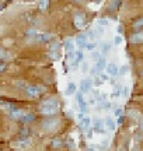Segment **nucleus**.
<instances>
[{
	"label": "nucleus",
	"mask_w": 143,
	"mask_h": 151,
	"mask_svg": "<svg viewBox=\"0 0 143 151\" xmlns=\"http://www.w3.org/2000/svg\"><path fill=\"white\" fill-rule=\"evenodd\" d=\"M122 113H124V111H122V108H115V115L119 118V116H122Z\"/></svg>",
	"instance_id": "58836bf2"
},
{
	"label": "nucleus",
	"mask_w": 143,
	"mask_h": 151,
	"mask_svg": "<svg viewBox=\"0 0 143 151\" xmlns=\"http://www.w3.org/2000/svg\"><path fill=\"white\" fill-rule=\"evenodd\" d=\"M98 78H100L101 81H103V83H104V81L108 80V74H104V73H100V74H98Z\"/></svg>",
	"instance_id": "c9c22d12"
},
{
	"label": "nucleus",
	"mask_w": 143,
	"mask_h": 151,
	"mask_svg": "<svg viewBox=\"0 0 143 151\" xmlns=\"http://www.w3.org/2000/svg\"><path fill=\"white\" fill-rule=\"evenodd\" d=\"M90 124H91V119L84 115V116L80 119V126H82V129L83 130H87L88 127H90Z\"/></svg>",
	"instance_id": "9d476101"
},
{
	"label": "nucleus",
	"mask_w": 143,
	"mask_h": 151,
	"mask_svg": "<svg viewBox=\"0 0 143 151\" xmlns=\"http://www.w3.org/2000/svg\"><path fill=\"white\" fill-rule=\"evenodd\" d=\"M105 65H107V60H105V58H103V56H101V58H100V59L95 62L94 67L98 70V73H101V71H103V69L105 67Z\"/></svg>",
	"instance_id": "1a4fd4ad"
},
{
	"label": "nucleus",
	"mask_w": 143,
	"mask_h": 151,
	"mask_svg": "<svg viewBox=\"0 0 143 151\" xmlns=\"http://www.w3.org/2000/svg\"><path fill=\"white\" fill-rule=\"evenodd\" d=\"M59 48H61V43L56 42V41H55V42H52L49 45V49H51V50H59Z\"/></svg>",
	"instance_id": "bb28decb"
},
{
	"label": "nucleus",
	"mask_w": 143,
	"mask_h": 151,
	"mask_svg": "<svg viewBox=\"0 0 143 151\" xmlns=\"http://www.w3.org/2000/svg\"><path fill=\"white\" fill-rule=\"evenodd\" d=\"M103 126H104V122H103V120H100V119H95V120H94V132L103 133V132H104Z\"/></svg>",
	"instance_id": "ddd939ff"
},
{
	"label": "nucleus",
	"mask_w": 143,
	"mask_h": 151,
	"mask_svg": "<svg viewBox=\"0 0 143 151\" xmlns=\"http://www.w3.org/2000/svg\"><path fill=\"white\" fill-rule=\"evenodd\" d=\"M128 70H129V67H128V66H122L121 69H119V71H118V74H119V76H125L128 73Z\"/></svg>",
	"instance_id": "c85d7f7f"
},
{
	"label": "nucleus",
	"mask_w": 143,
	"mask_h": 151,
	"mask_svg": "<svg viewBox=\"0 0 143 151\" xmlns=\"http://www.w3.org/2000/svg\"><path fill=\"white\" fill-rule=\"evenodd\" d=\"M77 101H79V102H80V101H84V99H83V95H82V92H77Z\"/></svg>",
	"instance_id": "37998d69"
},
{
	"label": "nucleus",
	"mask_w": 143,
	"mask_h": 151,
	"mask_svg": "<svg viewBox=\"0 0 143 151\" xmlns=\"http://www.w3.org/2000/svg\"><path fill=\"white\" fill-rule=\"evenodd\" d=\"M97 31H98L100 34H103V32H104V27H103V25H100V24H98V25H97Z\"/></svg>",
	"instance_id": "79ce46f5"
},
{
	"label": "nucleus",
	"mask_w": 143,
	"mask_h": 151,
	"mask_svg": "<svg viewBox=\"0 0 143 151\" xmlns=\"http://www.w3.org/2000/svg\"><path fill=\"white\" fill-rule=\"evenodd\" d=\"M62 146H63V143H62L61 139H53L52 143H51V147H52V148H55V150H59Z\"/></svg>",
	"instance_id": "dca6fc26"
},
{
	"label": "nucleus",
	"mask_w": 143,
	"mask_h": 151,
	"mask_svg": "<svg viewBox=\"0 0 143 151\" xmlns=\"http://www.w3.org/2000/svg\"><path fill=\"white\" fill-rule=\"evenodd\" d=\"M3 7H4V3H1V4H0V10H1Z\"/></svg>",
	"instance_id": "09e8293b"
},
{
	"label": "nucleus",
	"mask_w": 143,
	"mask_h": 151,
	"mask_svg": "<svg viewBox=\"0 0 143 151\" xmlns=\"http://www.w3.org/2000/svg\"><path fill=\"white\" fill-rule=\"evenodd\" d=\"M87 42H88L87 34H80V35H77V37H76V45H77V48H79V49L86 48Z\"/></svg>",
	"instance_id": "7ed1b4c3"
},
{
	"label": "nucleus",
	"mask_w": 143,
	"mask_h": 151,
	"mask_svg": "<svg viewBox=\"0 0 143 151\" xmlns=\"http://www.w3.org/2000/svg\"><path fill=\"white\" fill-rule=\"evenodd\" d=\"M76 90H77L76 84H74V83H69V84H67V88H66V95L76 94Z\"/></svg>",
	"instance_id": "2eb2a0df"
},
{
	"label": "nucleus",
	"mask_w": 143,
	"mask_h": 151,
	"mask_svg": "<svg viewBox=\"0 0 143 151\" xmlns=\"http://www.w3.org/2000/svg\"><path fill=\"white\" fill-rule=\"evenodd\" d=\"M118 32L119 34L124 32V27H122V25H118Z\"/></svg>",
	"instance_id": "a18cd8bd"
},
{
	"label": "nucleus",
	"mask_w": 143,
	"mask_h": 151,
	"mask_svg": "<svg viewBox=\"0 0 143 151\" xmlns=\"http://www.w3.org/2000/svg\"><path fill=\"white\" fill-rule=\"evenodd\" d=\"M9 56H7V53H6V50L3 48H0V60H3V59H7Z\"/></svg>",
	"instance_id": "2f4dec72"
},
{
	"label": "nucleus",
	"mask_w": 143,
	"mask_h": 151,
	"mask_svg": "<svg viewBox=\"0 0 143 151\" xmlns=\"http://www.w3.org/2000/svg\"><path fill=\"white\" fill-rule=\"evenodd\" d=\"M98 24L100 25H103V27H105V25H108V20H107V18H100Z\"/></svg>",
	"instance_id": "e433bc0d"
},
{
	"label": "nucleus",
	"mask_w": 143,
	"mask_h": 151,
	"mask_svg": "<svg viewBox=\"0 0 143 151\" xmlns=\"http://www.w3.org/2000/svg\"><path fill=\"white\" fill-rule=\"evenodd\" d=\"M143 27V17L142 18H139L138 21H135V24H133V28L138 31V29H140V28Z\"/></svg>",
	"instance_id": "393cba45"
},
{
	"label": "nucleus",
	"mask_w": 143,
	"mask_h": 151,
	"mask_svg": "<svg viewBox=\"0 0 143 151\" xmlns=\"http://www.w3.org/2000/svg\"><path fill=\"white\" fill-rule=\"evenodd\" d=\"M129 41H131L132 43H143V34L142 32L133 34L132 37L129 38Z\"/></svg>",
	"instance_id": "9b49d317"
},
{
	"label": "nucleus",
	"mask_w": 143,
	"mask_h": 151,
	"mask_svg": "<svg viewBox=\"0 0 143 151\" xmlns=\"http://www.w3.org/2000/svg\"><path fill=\"white\" fill-rule=\"evenodd\" d=\"M90 151H95V150H93V148H91V150H90Z\"/></svg>",
	"instance_id": "864d4df0"
},
{
	"label": "nucleus",
	"mask_w": 143,
	"mask_h": 151,
	"mask_svg": "<svg viewBox=\"0 0 143 151\" xmlns=\"http://www.w3.org/2000/svg\"><path fill=\"white\" fill-rule=\"evenodd\" d=\"M119 95H121V87L119 86H116L115 87V90H114V94H112V97H119Z\"/></svg>",
	"instance_id": "c756f323"
},
{
	"label": "nucleus",
	"mask_w": 143,
	"mask_h": 151,
	"mask_svg": "<svg viewBox=\"0 0 143 151\" xmlns=\"http://www.w3.org/2000/svg\"><path fill=\"white\" fill-rule=\"evenodd\" d=\"M53 124H58V120H55V119H52V120H46V122L42 123V126H44V129H52V127H53Z\"/></svg>",
	"instance_id": "a211bd4d"
},
{
	"label": "nucleus",
	"mask_w": 143,
	"mask_h": 151,
	"mask_svg": "<svg viewBox=\"0 0 143 151\" xmlns=\"http://www.w3.org/2000/svg\"><path fill=\"white\" fill-rule=\"evenodd\" d=\"M16 87L17 88H22V90H24V88L27 87V83H25L24 80H18V81H16Z\"/></svg>",
	"instance_id": "cd10ccee"
},
{
	"label": "nucleus",
	"mask_w": 143,
	"mask_h": 151,
	"mask_svg": "<svg viewBox=\"0 0 143 151\" xmlns=\"http://www.w3.org/2000/svg\"><path fill=\"white\" fill-rule=\"evenodd\" d=\"M79 109H80V112L86 113L87 112V104L84 102V101H80V102H79Z\"/></svg>",
	"instance_id": "a878e982"
},
{
	"label": "nucleus",
	"mask_w": 143,
	"mask_h": 151,
	"mask_svg": "<svg viewBox=\"0 0 143 151\" xmlns=\"http://www.w3.org/2000/svg\"><path fill=\"white\" fill-rule=\"evenodd\" d=\"M4 70H6V65L0 60V73H1V71H4Z\"/></svg>",
	"instance_id": "a19ab883"
},
{
	"label": "nucleus",
	"mask_w": 143,
	"mask_h": 151,
	"mask_svg": "<svg viewBox=\"0 0 143 151\" xmlns=\"http://www.w3.org/2000/svg\"><path fill=\"white\" fill-rule=\"evenodd\" d=\"M100 1H103V0H94V3H100Z\"/></svg>",
	"instance_id": "8fccbe9b"
},
{
	"label": "nucleus",
	"mask_w": 143,
	"mask_h": 151,
	"mask_svg": "<svg viewBox=\"0 0 143 151\" xmlns=\"http://www.w3.org/2000/svg\"><path fill=\"white\" fill-rule=\"evenodd\" d=\"M65 49H66L67 52H69V50H74V48H73V42H72V39H66V41H65Z\"/></svg>",
	"instance_id": "5701e85b"
},
{
	"label": "nucleus",
	"mask_w": 143,
	"mask_h": 151,
	"mask_svg": "<svg viewBox=\"0 0 143 151\" xmlns=\"http://www.w3.org/2000/svg\"><path fill=\"white\" fill-rule=\"evenodd\" d=\"M91 87H93V81L90 80V78H86V80L82 81V84H80V88H82V92H87L91 90Z\"/></svg>",
	"instance_id": "0eeeda50"
},
{
	"label": "nucleus",
	"mask_w": 143,
	"mask_h": 151,
	"mask_svg": "<svg viewBox=\"0 0 143 151\" xmlns=\"http://www.w3.org/2000/svg\"><path fill=\"white\" fill-rule=\"evenodd\" d=\"M37 35H38V34H37V31H35L34 28H30V29L25 31V37L27 38H35Z\"/></svg>",
	"instance_id": "412c9836"
},
{
	"label": "nucleus",
	"mask_w": 143,
	"mask_h": 151,
	"mask_svg": "<svg viewBox=\"0 0 143 151\" xmlns=\"http://www.w3.org/2000/svg\"><path fill=\"white\" fill-rule=\"evenodd\" d=\"M49 58L52 60H59V59H61V52H59V50H51V52H49Z\"/></svg>",
	"instance_id": "aec40b11"
},
{
	"label": "nucleus",
	"mask_w": 143,
	"mask_h": 151,
	"mask_svg": "<svg viewBox=\"0 0 143 151\" xmlns=\"http://www.w3.org/2000/svg\"><path fill=\"white\" fill-rule=\"evenodd\" d=\"M39 112L42 115H46V116H52L58 112V101L56 99H48V101H44L39 106Z\"/></svg>",
	"instance_id": "f257e3e1"
},
{
	"label": "nucleus",
	"mask_w": 143,
	"mask_h": 151,
	"mask_svg": "<svg viewBox=\"0 0 143 151\" xmlns=\"http://www.w3.org/2000/svg\"><path fill=\"white\" fill-rule=\"evenodd\" d=\"M100 58H101V52H98V50H93V59L97 62Z\"/></svg>",
	"instance_id": "7c9ffc66"
},
{
	"label": "nucleus",
	"mask_w": 143,
	"mask_h": 151,
	"mask_svg": "<svg viewBox=\"0 0 143 151\" xmlns=\"http://www.w3.org/2000/svg\"><path fill=\"white\" fill-rule=\"evenodd\" d=\"M119 3H121V0H114V1H112V4H111V10H115L116 7H118V6H119Z\"/></svg>",
	"instance_id": "72a5a7b5"
},
{
	"label": "nucleus",
	"mask_w": 143,
	"mask_h": 151,
	"mask_svg": "<svg viewBox=\"0 0 143 151\" xmlns=\"http://www.w3.org/2000/svg\"><path fill=\"white\" fill-rule=\"evenodd\" d=\"M82 70H83V71H88V65H87V62H82Z\"/></svg>",
	"instance_id": "4c0bfd02"
},
{
	"label": "nucleus",
	"mask_w": 143,
	"mask_h": 151,
	"mask_svg": "<svg viewBox=\"0 0 143 151\" xmlns=\"http://www.w3.org/2000/svg\"><path fill=\"white\" fill-rule=\"evenodd\" d=\"M21 120H22V122H27V123L34 122V120H35V115H34V113H25V115L22 116Z\"/></svg>",
	"instance_id": "f3484780"
},
{
	"label": "nucleus",
	"mask_w": 143,
	"mask_h": 151,
	"mask_svg": "<svg viewBox=\"0 0 143 151\" xmlns=\"http://www.w3.org/2000/svg\"><path fill=\"white\" fill-rule=\"evenodd\" d=\"M111 46H112V45H111L110 42L103 43V45H101V55H107V53H108V52L111 50Z\"/></svg>",
	"instance_id": "6ab92c4d"
},
{
	"label": "nucleus",
	"mask_w": 143,
	"mask_h": 151,
	"mask_svg": "<svg viewBox=\"0 0 143 151\" xmlns=\"http://www.w3.org/2000/svg\"><path fill=\"white\" fill-rule=\"evenodd\" d=\"M122 95H124V97L128 95V88H122Z\"/></svg>",
	"instance_id": "c03bdc74"
},
{
	"label": "nucleus",
	"mask_w": 143,
	"mask_h": 151,
	"mask_svg": "<svg viewBox=\"0 0 143 151\" xmlns=\"http://www.w3.org/2000/svg\"><path fill=\"white\" fill-rule=\"evenodd\" d=\"M35 39L38 41L39 43H46V42H51L52 41V35L51 34H38L37 37H35Z\"/></svg>",
	"instance_id": "39448f33"
},
{
	"label": "nucleus",
	"mask_w": 143,
	"mask_h": 151,
	"mask_svg": "<svg viewBox=\"0 0 143 151\" xmlns=\"http://www.w3.org/2000/svg\"><path fill=\"white\" fill-rule=\"evenodd\" d=\"M104 124L107 126V129L108 130H115V126H116V123L114 122V119L112 118H110V116H107L105 118V120H104Z\"/></svg>",
	"instance_id": "f8f14e48"
},
{
	"label": "nucleus",
	"mask_w": 143,
	"mask_h": 151,
	"mask_svg": "<svg viewBox=\"0 0 143 151\" xmlns=\"http://www.w3.org/2000/svg\"><path fill=\"white\" fill-rule=\"evenodd\" d=\"M4 1H10V0H4Z\"/></svg>",
	"instance_id": "5fc2aeb1"
},
{
	"label": "nucleus",
	"mask_w": 143,
	"mask_h": 151,
	"mask_svg": "<svg viewBox=\"0 0 143 151\" xmlns=\"http://www.w3.org/2000/svg\"><path fill=\"white\" fill-rule=\"evenodd\" d=\"M95 48H97V42H87V45H86V49L90 52L95 50Z\"/></svg>",
	"instance_id": "b1692460"
},
{
	"label": "nucleus",
	"mask_w": 143,
	"mask_h": 151,
	"mask_svg": "<svg viewBox=\"0 0 143 151\" xmlns=\"http://www.w3.org/2000/svg\"><path fill=\"white\" fill-rule=\"evenodd\" d=\"M122 122H124V115L119 116V119H118V124H122Z\"/></svg>",
	"instance_id": "49530a36"
},
{
	"label": "nucleus",
	"mask_w": 143,
	"mask_h": 151,
	"mask_svg": "<svg viewBox=\"0 0 143 151\" xmlns=\"http://www.w3.org/2000/svg\"><path fill=\"white\" fill-rule=\"evenodd\" d=\"M140 74H142V76H143V70H142V71H140Z\"/></svg>",
	"instance_id": "3c124183"
},
{
	"label": "nucleus",
	"mask_w": 143,
	"mask_h": 151,
	"mask_svg": "<svg viewBox=\"0 0 143 151\" xmlns=\"http://www.w3.org/2000/svg\"><path fill=\"white\" fill-rule=\"evenodd\" d=\"M24 91H25V94H27L28 97H31V98H37L41 94L38 87H35V86H27L24 88Z\"/></svg>",
	"instance_id": "20e7f679"
},
{
	"label": "nucleus",
	"mask_w": 143,
	"mask_h": 151,
	"mask_svg": "<svg viewBox=\"0 0 143 151\" xmlns=\"http://www.w3.org/2000/svg\"><path fill=\"white\" fill-rule=\"evenodd\" d=\"M87 37L88 38H94V37H95V32H94L93 29H90V31L87 32Z\"/></svg>",
	"instance_id": "ea45409f"
},
{
	"label": "nucleus",
	"mask_w": 143,
	"mask_h": 151,
	"mask_svg": "<svg viewBox=\"0 0 143 151\" xmlns=\"http://www.w3.org/2000/svg\"><path fill=\"white\" fill-rule=\"evenodd\" d=\"M118 71H119V69L116 67L115 63H108L107 65V73H108V76H116Z\"/></svg>",
	"instance_id": "6e6552de"
},
{
	"label": "nucleus",
	"mask_w": 143,
	"mask_h": 151,
	"mask_svg": "<svg viewBox=\"0 0 143 151\" xmlns=\"http://www.w3.org/2000/svg\"><path fill=\"white\" fill-rule=\"evenodd\" d=\"M74 1H82V0H74Z\"/></svg>",
	"instance_id": "603ef678"
},
{
	"label": "nucleus",
	"mask_w": 143,
	"mask_h": 151,
	"mask_svg": "<svg viewBox=\"0 0 143 151\" xmlns=\"http://www.w3.org/2000/svg\"><path fill=\"white\" fill-rule=\"evenodd\" d=\"M27 137H28V127H22L20 134H18V140L20 141H27Z\"/></svg>",
	"instance_id": "4468645a"
},
{
	"label": "nucleus",
	"mask_w": 143,
	"mask_h": 151,
	"mask_svg": "<svg viewBox=\"0 0 143 151\" xmlns=\"http://www.w3.org/2000/svg\"><path fill=\"white\" fill-rule=\"evenodd\" d=\"M114 43H115V45H121L122 43V37L121 35H116V37L114 38Z\"/></svg>",
	"instance_id": "f704fd0d"
},
{
	"label": "nucleus",
	"mask_w": 143,
	"mask_h": 151,
	"mask_svg": "<svg viewBox=\"0 0 143 151\" xmlns=\"http://www.w3.org/2000/svg\"><path fill=\"white\" fill-rule=\"evenodd\" d=\"M100 108H101V109H107V111H108V109L111 108V102H101Z\"/></svg>",
	"instance_id": "473e14b6"
},
{
	"label": "nucleus",
	"mask_w": 143,
	"mask_h": 151,
	"mask_svg": "<svg viewBox=\"0 0 143 151\" xmlns=\"http://www.w3.org/2000/svg\"><path fill=\"white\" fill-rule=\"evenodd\" d=\"M73 22H74L76 28L83 29V28H84V25H86V16H84V13H82V11H77L76 14H74V17H73Z\"/></svg>",
	"instance_id": "f03ea898"
},
{
	"label": "nucleus",
	"mask_w": 143,
	"mask_h": 151,
	"mask_svg": "<svg viewBox=\"0 0 143 151\" xmlns=\"http://www.w3.org/2000/svg\"><path fill=\"white\" fill-rule=\"evenodd\" d=\"M139 129H140V130L143 132V119L140 120V123H139Z\"/></svg>",
	"instance_id": "de8ad7c7"
},
{
	"label": "nucleus",
	"mask_w": 143,
	"mask_h": 151,
	"mask_svg": "<svg viewBox=\"0 0 143 151\" xmlns=\"http://www.w3.org/2000/svg\"><path fill=\"white\" fill-rule=\"evenodd\" d=\"M24 115H25V112H24V111H21V109L14 108V109H11V111H10V116L13 119H16V120H21Z\"/></svg>",
	"instance_id": "423d86ee"
},
{
	"label": "nucleus",
	"mask_w": 143,
	"mask_h": 151,
	"mask_svg": "<svg viewBox=\"0 0 143 151\" xmlns=\"http://www.w3.org/2000/svg\"><path fill=\"white\" fill-rule=\"evenodd\" d=\"M48 4H49V0H39V3H38L39 10H46Z\"/></svg>",
	"instance_id": "4be33fe9"
}]
</instances>
